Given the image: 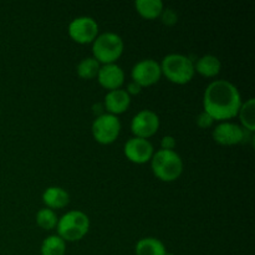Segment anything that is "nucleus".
Listing matches in <instances>:
<instances>
[{"mask_svg":"<svg viewBox=\"0 0 255 255\" xmlns=\"http://www.w3.org/2000/svg\"><path fill=\"white\" fill-rule=\"evenodd\" d=\"M204 111L213 120L224 121L238 115L242 97L236 85L227 80H216L207 86L203 97Z\"/></svg>","mask_w":255,"mask_h":255,"instance_id":"1","label":"nucleus"},{"mask_svg":"<svg viewBox=\"0 0 255 255\" xmlns=\"http://www.w3.org/2000/svg\"><path fill=\"white\" fill-rule=\"evenodd\" d=\"M151 167L154 176L163 182H173L183 171V162L176 151L159 149L151 158Z\"/></svg>","mask_w":255,"mask_h":255,"instance_id":"2","label":"nucleus"},{"mask_svg":"<svg viewBox=\"0 0 255 255\" xmlns=\"http://www.w3.org/2000/svg\"><path fill=\"white\" fill-rule=\"evenodd\" d=\"M161 71L169 81L174 84H188L194 76L193 60L182 54H169L162 60Z\"/></svg>","mask_w":255,"mask_h":255,"instance_id":"3","label":"nucleus"},{"mask_svg":"<svg viewBox=\"0 0 255 255\" xmlns=\"http://www.w3.org/2000/svg\"><path fill=\"white\" fill-rule=\"evenodd\" d=\"M57 236L65 242H77L84 238L90 228V219L81 211H70L57 221Z\"/></svg>","mask_w":255,"mask_h":255,"instance_id":"4","label":"nucleus"},{"mask_svg":"<svg viewBox=\"0 0 255 255\" xmlns=\"http://www.w3.org/2000/svg\"><path fill=\"white\" fill-rule=\"evenodd\" d=\"M122 52H124V40L116 32H104L92 42L94 57L104 65L115 64Z\"/></svg>","mask_w":255,"mask_h":255,"instance_id":"5","label":"nucleus"},{"mask_svg":"<svg viewBox=\"0 0 255 255\" xmlns=\"http://www.w3.org/2000/svg\"><path fill=\"white\" fill-rule=\"evenodd\" d=\"M92 134L99 143L110 144L116 141L121 131L119 117L111 114H102L92 124Z\"/></svg>","mask_w":255,"mask_h":255,"instance_id":"6","label":"nucleus"},{"mask_svg":"<svg viewBox=\"0 0 255 255\" xmlns=\"http://www.w3.org/2000/svg\"><path fill=\"white\" fill-rule=\"evenodd\" d=\"M99 34V25L94 17L79 16L75 17L69 24V35L74 41L79 44H89Z\"/></svg>","mask_w":255,"mask_h":255,"instance_id":"7","label":"nucleus"},{"mask_svg":"<svg viewBox=\"0 0 255 255\" xmlns=\"http://www.w3.org/2000/svg\"><path fill=\"white\" fill-rule=\"evenodd\" d=\"M161 66L157 61L152 59H144L137 62L132 67V81L138 84L139 86H151V85L158 82L161 79Z\"/></svg>","mask_w":255,"mask_h":255,"instance_id":"8","label":"nucleus"},{"mask_svg":"<svg viewBox=\"0 0 255 255\" xmlns=\"http://www.w3.org/2000/svg\"><path fill=\"white\" fill-rule=\"evenodd\" d=\"M159 128V119L156 112L151 110H142L134 115L131 121V131L134 137L148 138L153 136Z\"/></svg>","mask_w":255,"mask_h":255,"instance_id":"9","label":"nucleus"},{"mask_svg":"<svg viewBox=\"0 0 255 255\" xmlns=\"http://www.w3.org/2000/svg\"><path fill=\"white\" fill-rule=\"evenodd\" d=\"M125 154L131 162L137 164L146 163L151 161L153 156V146L151 142L146 138L139 137H132L125 143Z\"/></svg>","mask_w":255,"mask_h":255,"instance_id":"10","label":"nucleus"},{"mask_svg":"<svg viewBox=\"0 0 255 255\" xmlns=\"http://www.w3.org/2000/svg\"><path fill=\"white\" fill-rule=\"evenodd\" d=\"M244 129L233 122H222L213 129V138L223 146H233L244 139Z\"/></svg>","mask_w":255,"mask_h":255,"instance_id":"11","label":"nucleus"},{"mask_svg":"<svg viewBox=\"0 0 255 255\" xmlns=\"http://www.w3.org/2000/svg\"><path fill=\"white\" fill-rule=\"evenodd\" d=\"M97 79L101 86L112 91L122 86L125 81V72L117 64H106L100 67Z\"/></svg>","mask_w":255,"mask_h":255,"instance_id":"12","label":"nucleus"},{"mask_svg":"<svg viewBox=\"0 0 255 255\" xmlns=\"http://www.w3.org/2000/svg\"><path fill=\"white\" fill-rule=\"evenodd\" d=\"M129 104H131V96L127 94L126 90H112L105 96V107L109 114L115 116L126 111L129 107Z\"/></svg>","mask_w":255,"mask_h":255,"instance_id":"13","label":"nucleus"},{"mask_svg":"<svg viewBox=\"0 0 255 255\" xmlns=\"http://www.w3.org/2000/svg\"><path fill=\"white\" fill-rule=\"evenodd\" d=\"M42 202L50 209L64 208L69 204L70 196L61 187H49L42 193Z\"/></svg>","mask_w":255,"mask_h":255,"instance_id":"14","label":"nucleus"},{"mask_svg":"<svg viewBox=\"0 0 255 255\" xmlns=\"http://www.w3.org/2000/svg\"><path fill=\"white\" fill-rule=\"evenodd\" d=\"M221 61L214 55H204V56L199 57L194 65V70L199 72L202 76L206 77H213L218 75L221 71Z\"/></svg>","mask_w":255,"mask_h":255,"instance_id":"15","label":"nucleus"},{"mask_svg":"<svg viewBox=\"0 0 255 255\" xmlns=\"http://www.w3.org/2000/svg\"><path fill=\"white\" fill-rule=\"evenodd\" d=\"M166 247L159 239L142 238L136 244V255H164Z\"/></svg>","mask_w":255,"mask_h":255,"instance_id":"16","label":"nucleus"},{"mask_svg":"<svg viewBox=\"0 0 255 255\" xmlns=\"http://www.w3.org/2000/svg\"><path fill=\"white\" fill-rule=\"evenodd\" d=\"M134 6L144 19H156L163 11V2L161 0H137Z\"/></svg>","mask_w":255,"mask_h":255,"instance_id":"17","label":"nucleus"},{"mask_svg":"<svg viewBox=\"0 0 255 255\" xmlns=\"http://www.w3.org/2000/svg\"><path fill=\"white\" fill-rule=\"evenodd\" d=\"M241 117V122L244 128L248 129L249 132L255 131V100L249 99L246 104H242L241 109L238 112Z\"/></svg>","mask_w":255,"mask_h":255,"instance_id":"18","label":"nucleus"},{"mask_svg":"<svg viewBox=\"0 0 255 255\" xmlns=\"http://www.w3.org/2000/svg\"><path fill=\"white\" fill-rule=\"evenodd\" d=\"M66 242L59 236H50L42 242L41 255H65Z\"/></svg>","mask_w":255,"mask_h":255,"instance_id":"19","label":"nucleus"},{"mask_svg":"<svg viewBox=\"0 0 255 255\" xmlns=\"http://www.w3.org/2000/svg\"><path fill=\"white\" fill-rule=\"evenodd\" d=\"M100 67V62L95 57H86L77 65V75L85 80H91L97 76Z\"/></svg>","mask_w":255,"mask_h":255,"instance_id":"20","label":"nucleus"},{"mask_svg":"<svg viewBox=\"0 0 255 255\" xmlns=\"http://www.w3.org/2000/svg\"><path fill=\"white\" fill-rule=\"evenodd\" d=\"M57 221H59V218H57L56 213L50 208H42L36 213L37 226L41 227L42 229H46V231L54 229L56 227Z\"/></svg>","mask_w":255,"mask_h":255,"instance_id":"21","label":"nucleus"},{"mask_svg":"<svg viewBox=\"0 0 255 255\" xmlns=\"http://www.w3.org/2000/svg\"><path fill=\"white\" fill-rule=\"evenodd\" d=\"M213 117L209 114H207L206 111L201 112V114L198 115V117H197V125H198L201 128H209V127L213 125Z\"/></svg>","mask_w":255,"mask_h":255,"instance_id":"22","label":"nucleus"},{"mask_svg":"<svg viewBox=\"0 0 255 255\" xmlns=\"http://www.w3.org/2000/svg\"><path fill=\"white\" fill-rule=\"evenodd\" d=\"M162 17V22L166 25H174L177 22V14L172 9H163L162 14L159 15Z\"/></svg>","mask_w":255,"mask_h":255,"instance_id":"23","label":"nucleus"},{"mask_svg":"<svg viewBox=\"0 0 255 255\" xmlns=\"http://www.w3.org/2000/svg\"><path fill=\"white\" fill-rule=\"evenodd\" d=\"M176 147V139L172 136H164L161 141V149H167V151H173Z\"/></svg>","mask_w":255,"mask_h":255,"instance_id":"24","label":"nucleus"},{"mask_svg":"<svg viewBox=\"0 0 255 255\" xmlns=\"http://www.w3.org/2000/svg\"><path fill=\"white\" fill-rule=\"evenodd\" d=\"M141 89H142V87L139 86L138 84H136L134 81H131L128 85H127L126 92L128 95H137V94H139V92H141Z\"/></svg>","mask_w":255,"mask_h":255,"instance_id":"25","label":"nucleus"},{"mask_svg":"<svg viewBox=\"0 0 255 255\" xmlns=\"http://www.w3.org/2000/svg\"><path fill=\"white\" fill-rule=\"evenodd\" d=\"M164 255H173V254H172V253H166Z\"/></svg>","mask_w":255,"mask_h":255,"instance_id":"26","label":"nucleus"}]
</instances>
